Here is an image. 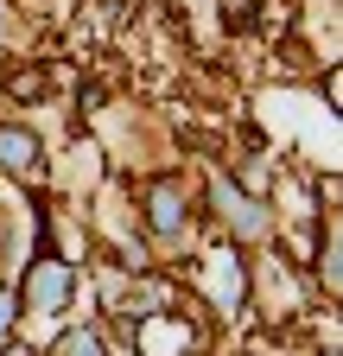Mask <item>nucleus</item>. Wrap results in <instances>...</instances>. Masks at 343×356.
<instances>
[{"label": "nucleus", "instance_id": "f257e3e1", "mask_svg": "<svg viewBox=\"0 0 343 356\" xmlns=\"http://www.w3.org/2000/svg\"><path fill=\"white\" fill-rule=\"evenodd\" d=\"M26 299H32L38 312H58V305L70 299V267H58V261L32 267V280H26Z\"/></svg>", "mask_w": 343, "mask_h": 356}, {"label": "nucleus", "instance_id": "39448f33", "mask_svg": "<svg viewBox=\"0 0 343 356\" xmlns=\"http://www.w3.org/2000/svg\"><path fill=\"white\" fill-rule=\"evenodd\" d=\"M64 356H102V343L83 331V337H70V343H64Z\"/></svg>", "mask_w": 343, "mask_h": 356}, {"label": "nucleus", "instance_id": "20e7f679", "mask_svg": "<svg viewBox=\"0 0 343 356\" xmlns=\"http://www.w3.org/2000/svg\"><path fill=\"white\" fill-rule=\"evenodd\" d=\"M223 197H229V191H223ZM229 216L242 222V229H248V236H254V229H261V210H248L242 197H229Z\"/></svg>", "mask_w": 343, "mask_h": 356}, {"label": "nucleus", "instance_id": "423d86ee", "mask_svg": "<svg viewBox=\"0 0 343 356\" xmlns=\"http://www.w3.org/2000/svg\"><path fill=\"white\" fill-rule=\"evenodd\" d=\"M7 325H13V305H7V293H0V337H7Z\"/></svg>", "mask_w": 343, "mask_h": 356}, {"label": "nucleus", "instance_id": "f03ea898", "mask_svg": "<svg viewBox=\"0 0 343 356\" xmlns=\"http://www.w3.org/2000/svg\"><path fill=\"white\" fill-rule=\"evenodd\" d=\"M32 159H38V140H32V134L0 127V165H7V172H32Z\"/></svg>", "mask_w": 343, "mask_h": 356}, {"label": "nucleus", "instance_id": "7ed1b4c3", "mask_svg": "<svg viewBox=\"0 0 343 356\" xmlns=\"http://www.w3.org/2000/svg\"><path fill=\"white\" fill-rule=\"evenodd\" d=\"M178 222H185V210H178V191H159V197H153V229H159V236H172Z\"/></svg>", "mask_w": 343, "mask_h": 356}]
</instances>
